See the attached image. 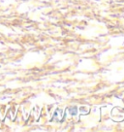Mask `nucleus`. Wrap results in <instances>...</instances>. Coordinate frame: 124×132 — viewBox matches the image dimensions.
<instances>
[]
</instances>
